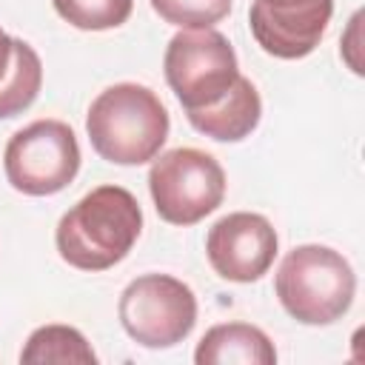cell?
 Returning <instances> with one entry per match:
<instances>
[{
    "instance_id": "11",
    "label": "cell",
    "mask_w": 365,
    "mask_h": 365,
    "mask_svg": "<svg viewBox=\"0 0 365 365\" xmlns=\"http://www.w3.org/2000/svg\"><path fill=\"white\" fill-rule=\"evenodd\" d=\"M197 365H274L277 348L268 334L248 322H222L202 334L194 351Z\"/></svg>"
},
{
    "instance_id": "9",
    "label": "cell",
    "mask_w": 365,
    "mask_h": 365,
    "mask_svg": "<svg viewBox=\"0 0 365 365\" xmlns=\"http://www.w3.org/2000/svg\"><path fill=\"white\" fill-rule=\"evenodd\" d=\"M334 14V0H254L248 26L257 46L279 60L308 57Z\"/></svg>"
},
{
    "instance_id": "13",
    "label": "cell",
    "mask_w": 365,
    "mask_h": 365,
    "mask_svg": "<svg viewBox=\"0 0 365 365\" xmlns=\"http://www.w3.org/2000/svg\"><path fill=\"white\" fill-rule=\"evenodd\" d=\"M43 63L40 54L20 37H14V66L0 83V120L23 114L40 94Z\"/></svg>"
},
{
    "instance_id": "7",
    "label": "cell",
    "mask_w": 365,
    "mask_h": 365,
    "mask_svg": "<svg viewBox=\"0 0 365 365\" xmlns=\"http://www.w3.org/2000/svg\"><path fill=\"white\" fill-rule=\"evenodd\" d=\"M117 317L137 345L171 348L194 331L197 297L171 274H143L123 288Z\"/></svg>"
},
{
    "instance_id": "10",
    "label": "cell",
    "mask_w": 365,
    "mask_h": 365,
    "mask_svg": "<svg viewBox=\"0 0 365 365\" xmlns=\"http://www.w3.org/2000/svg\"><path fill=\"white\" fill-rule=\"evenodd\" d=\"M185 117L200 134L217 143H240L259 125L262 100H259L257 86L240 74L231 91L217 106L202 108V111H185Z\"/></svg>"
},
{
    "instance_id": "16",
    "label": "cell",
    "mask_w": 365,
    "mask_h": 365,
    "mask_svg": "<svg viewBox=\"0 0 365 365\" xmlns=\"http://www.w3.org/2000/svg\"><path fill=\"white\" fill-rule=\"evenodd\" d=\"M359 20H362V14L356 11L354 17H351V29H348V46H342V57L348 60V66H351V71L354 74H362V66H359V60L354 57V51H356V34H359Z\"/></svg>"
},
{
    "instance_id": "5",
    "label": "cell",
    "mask_w": 365,
    "mask_h": 365,
    "mask_svg": "<svg viewBox=\"0 0 365 365\" xmlns=\"http://www.w3.org/2000/svg\"><path fill=\"white\" fill-rule=\"evenodd\" d=\"M148 191L165 222L194 225L220 208L225 197V171L208 151L171 148L154 157Z\"/></svg>"
},
{
    "instance_id": "17",
    "label": "cell",
    "mask_w": 365,
    "mask_h": 365,
    "mask_svg": "<svg viewBox=\"0 0 365 365\" xmlns=\"http://www.w3.org/2000/svg\"><path fill=\"white\" fill-rule=\"evenodd\" d=\"M11 66H14V37L0 29V83L6 80Z\"/></svg>"
},
{
    "instance_id": "6",
    "label": "cell",
    "mask_w": 365,
    "mask_h": 365,
    "mask_svg": "<svg viewBox=\"0 0 365 365\" xmlns=\"http://www.w3.org/2000/svg\"><path fill=\"white\" fill-rule=\"evenodd\" d=\"M6 180L29 197L63 191L80 171V143L63 120H34L11 134L3 151Z\"/></svg>"
},
{
    "instance_id": "14",
    "label": "cell",
    "mask_w": 365,
    "mask_h": 365,
    "mask_svg": "<svg viewBox=\"0 0 365 365\" xmlns=\"http://www.w3.org/2000/svg\"><path fill=\"white\" fill-rule=\"evenodd\" d=\"M54 11L74 29L106 31L117 29L131 17L134 0H51Z\"/></svg>"
},
{
    "instance_id": "4",
    "label": "cell",
    "mask_w": 365,
    "mask_h": 365,
    "mask_svg": "<svg viewBox=\"0 0 365 365\" xmlns=\"http://www.w3.org/2000/svg\"><path fill=\"white\" fill-rule=\"evenodd\" d=\"M163 68L185 111L217 106L240 77L237 51L217 29L177 31L165 46Z\"/></svg>"
},
{
    "instance_id": "8",
    "label": "cell",
    "mask_w": 365,
    "mask_h": 365,
    "mask_svg": "<svg viewBox=\"0 0 365 365\" xmlns=\"http://www.w3.org/2000/svg\"><path fill=\"white\" fill-rule=\"evenodd\" d=\"M205 257L222 279L257 282L274 265L277 231L262 214L254 211L225 214L208 228Z\"/></svg>"
},
{
    "instance_id": "1",
    "label": "cell",
    "mask_w": 365,
    "mask_h": 365,
    "mask_svg": "<svg viewBox=\"0 0 365 365\" xmlns=\"http://www.w3.org/2000/svg\"><path fill=\"white\" fill-rule=\"evenodd\" d=\"M143 231V208L123 185H97L57 222L60 257L77 271H106L128 257Z\"/></svg>"
},
{
    "instance_id": "12",
    "label": "cell",
    "mask_w": 365,
    "mask_h": 365,
    "mask_svg": "<svg viewBox=\"0 0 365 365\" xmlns=\"http://www.w3.org/2000/svg\"><path fill=\"white\" fill-rule=\"evenodd\" d=\"M20 362L26 365H51V362L54 365H94L97 354L77 328L51 322L29 334L20 351Z\"/></svg>"
},
{
    "instance_id": "15",
    "label": "cell",
    "mask_w": 365,
    "mask_h": 365,
    "mask_svg": "<svg viewBox=\"0 0 365 365\" xmlns=\"http://www.w3.org/2000/svg\"><path fill=\"white\" fill-rule=\"evenodd\" d=\"M151 9L180 29H214L231 11V0H151Z\"/></svg>"
},
{
    "instance_id": "3",
    "label": "cell",
    "mask_w": 365,
    "mask_h": 365,
    "mask_svg": "<svg viewBox=\"0 0 365 365\" xmlns=\"http://www.w3.org/2000/svg\"><path fill=\"white\" fill-rule=\"evenodd\" d=\"M274 291L297 322L331 325L348 314L356 294V274L328 245H297L279 262Z\"/></svg>"
},
{
    "instance_id": "2",
    "label": "cell",
    "mask_w": 365,
    "mask_h": 365,
    "mask_svg": "<svg viewBox=\"0 0 365 365\" xmlns=\"http://www.w3.org/2000/svg\"><path fill=\"white\" fill-rule=\"evenodd\" d=\"M168 111L160 97L140 83H114L100 91L86 114L91 148L114 165H143L168 140Z\"/></svg>"
}]
</instances>
